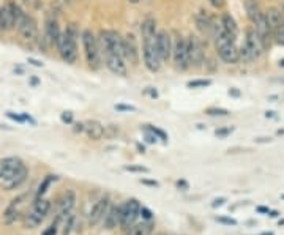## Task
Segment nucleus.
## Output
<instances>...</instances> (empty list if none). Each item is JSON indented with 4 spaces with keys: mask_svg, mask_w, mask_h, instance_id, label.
Listing matches in <instances>:
<instances>
[{
    "mask_svg": "<svg viewBox=\"0 0 284 235\" xmlns=\"http://www.w3.org/2000/svg\"><path fill=\"white\" fill-rule=\"evenodd\" d=\"M145 128H147V130L148 131H152V133H154L161 142H167V134L163 131V130H160V128H157V126H152V125H145Z\"/></svg>",
    "mask_w": 284,
    "mask_h": 235,
    "instance_id": "31",
    "label": "nucleus"
},
{
    "mask_svg": "<svg viewBox=\"0 0 284 235\" xmlns=\"http://www.w3.org/2000/svg\"><path fill=\"white\" fill-rule=\"evenodd\" d=\"M210 84H212V81H209V79H196V81L188 82V87L190 89H205Z\"/></svg>",
    "mask_w": 284,
    "mask_h": 235,
    "instance_id": "30",
    "label": "nucleus"
},
{
    "mask_svg": "<svg viewBox=\"0 0 284 235\" xmlns=\"http://www.w3.org/2000/svg\"><path fill=\"white\" fill-rule=\"evenodd\" d=\"M129 4H133V5H136V4H139V0H128Z\"/></svg>",
    "mask_w": 284,
    "mask_h": 235,
    "instance_id": "51",
    "label": "nucleus"
},
{
    "mask_svg": "<svg viewBox=\"0 0 284 235\" xmlns=\"http://www.w3.org/2000/svg\"><path fill=\"white\" fill-rule=\"evenodd\" d=\"M104 62H106V67L109 68V71L114 73L116 76H126L128 70H126V63L125 58L120 54L116 52H107L103 55Z\"/></svg>",
    "mask_w": 284,
    "mask_h": 235,
    "instance_id": "16",
    "label": "nucleus"
},
{
    "mask_svg": "<svg viewBox=\"0 0 284 235\" xmlns=\"http://www.w3.org/2000/svg\"><path fill=\"white\" fill-rule=\"evenodd\" d=\"M84 133L87 134V138L92 139V141H100L106 134V128L100 122L90 120V122H85V131Z\"/></svg>",
    "mask_w": 284,
    "mask_h": 235,
    "instance_id": "23",
    "label": "nucleus"
},
{
    "mask_svg": "<svg viewBox=\"0 0 284 235\" xmlns=\"http://www.w3.org/2000/svg\"><path fill=\"white\" fill-rule=\"evenodd\" d=\"M229 95H232V96H240V92L235 90V89H231V90H229Z\"/></svg>",
    "mask_w": 284,
    "mask_h": 235,
    "instance_id": "50",
    "label": "nucleus"
},
{
    "mask_svg": "<svg viewBox=\"0 0 284 235\" xmlns=\"http://www.w3.org/2000/svg\"><path fill=\"white\" fill-rule=\"evenodd\" d=\"M205 114H209V115H212V117H226V115H229L231 112H229L228 109H223V108H209V109L205 111Z\"/></svg>",
    "mask_w": 284,
    "mask_h": 235,
    "instance_id": "33",
    "label": "nucleus"
},
{
    "mask_svg": "<svg viewBox=\"0 0 284 235\" xmlns=\"http://www.w3.org/2000/svg\"><path fill=\"white\" fill-rule=\"evenodd\" d=\"M262 51H264V46H262V43H260L256 30L251 29V27L247 29V32H245V43L238 48L240 60L245 62V63L254 62V60H257L262 55Z\"/></svg>",
    "mask_w": 284,
    "mask_h": 235,
    "instance_id": "3",
    "label": "nucleus"
},
{
    "mask_svg": "<svg viewBox=\"0 0 284 235\" xmlns=\"http://www.w3.org/2000/svg\"><path fill=\"white\" fill-rule=\"evenodd\" d=\"M224 202H226V199H224V198H218V199H215V201L212 202V207H213V208H218V207L224 205Z\"/></svg>",
    "mask_w": 284,
    "mask_h": 235,
    "instance_id": "44",
    "label": "nucleus"
},
{
    "mask_svg": "<svg viewBox=\"0 0 284 235\" xmlns=\"http://www.w3.org/2000/svg\"><path fill=\"white\" fill-rule=\"evenodd\" d=\"M7 117L8 119H11V120H14V122H17V123H26V117H24V114H14V112H7Z\"/></svg>",
    "mask_w": 284,
    "mask_h": 235,
    "instance_id": "35",
    "label": "nucleus"
},
{
    "mask_svg": "<svg viewBox=\"0 0 284 235\" xmlns=\"http://www.w3.org/2000/svg\"><path fill=\"white\" fill-rule=\"evenodd\" d=\"M19 35L24 41L27 43H35L38 40V24L36 21L30 16V14H26L23 24L19 26Z\"/></svg>",
    "mask_w": 284,
    "mask_h": 235,
    "instance_id": "15",
    "label": "nucleus"
},
{
    "mask_svg": "<svg viewBox=\"0 0 284 235\" xmlns=\"http://www.w3.org/2000/svg\"><path fill=\"white\" fill-rule=\"evenodd\" d=\"M234 131V128H218V130L215 131V136L216 138H220V139H224V138H228L231 133Z\"/></svg>",
    "mask_w": 284,
    "mask_h": 235,
    "instance_id": "34",
    "label": "nucleus"
},
{
    "mask_svg": "<svg viewBox=\"0 0 284 235\" xmlns=\"http://www.w3.org/2000/svg\"><path fill=\"white\" fill-rule=\"evenodd\" d=\"M245 10H247L248 19L251 21L253 24L257 23V19H259L260 16H264V13H262V10H260V7H259L257 0H245Z\"/></svg>",
    "mask_w": 284,
    "mask_h": 235,
    "instance_id": "24",
    "label": "nucleus"
},
{
    "mask_svg": "<svg viewBox=\"0 0 284 235\" xmlns=\"http://www.w3.org/2000/svg\"><path fill=\"white\" fill-rule=\"evenodd\" d=\"M253 26H254V30H256L260 43H262V46H264V49H269L270 45H272V41H273V38H272V32H270L269 23H267V19H266V13H264V16H260L257 19V23L253 24Z\"/></svg>",
    "mask_w": 284,
    "mask_h": 235,
    "instance_id": "18",
    "label": "nucleus"
},
{
    "mask_svg": "<svg viewBox=\"0 0 284 235\" xmlns=\"http://www.w3.org/2000/svg\"><path fill=\"white\" fill-rule=\"evenodd\" d=\"M123 58L128 60L131 65H138L139 62V48L133 33H126L123 38Z\"/></svg>",
    "mask_w": 284,
    "mask_h": 235,
    "instance_id": "14",
    "label": "nucleus"
},
{
    "mask_svg": "<svg viewBox=\"0 0 284 235\" xmlns=\"http://www.w3.org/2000/svg\"><path fill=\"white\" fill-rule=\"evenodd\" d=\"M218 223H221V224H226V226H237V221L234 218H226V217H216L215 218Z\"/></svg>",
    "mask_w": 284,
    "mask_h": 235,
    "instance_id": "37",
    "label": "nucleus"
},
{
    "mask_svg": "<svg viewBox=\"0 0 284 235\" xmlns=\"http://www.w3.org/2000/svg\"><path fill=\"white\" fill-rule=\"evenodd\" d=\"M60 229H62V220H59V218L55 217L54 221L49 224V227H46V230L43 232V235H57Z\"/></svg>",
    "mask_w": 284,
    "mask_h": 235,
    "instance_id": "29",
    "label": "nucleus"
},
{
    "mask_svg": "<svg viewBox=\"0 0 284 235\" xmlns=\"http://www.w3.org/2000/svg\"><path fill=\"white\" fill-rule=\"evenodd\" d=\"M196 24H198V29H199L204 35L212 36V33H213V21H212L205 13L198 14V17H196Z\"/></svg>",
    "mask_w": 284,
    "mask_h": 235,
    "instance_id": "25",
    "label": "nucleus"
},
{
    "mask_svg": "<svg viewBox=\"0 0 284 235\" xmlns=\"http://www.w3.org/2000/svg\"><path fill=\"white\" fill-rule=\"evenodd\" d=\"M62 32L59 27V23L54 16H48L46 17V27H45V40L49 43V45H57V41L60 38Z\"/></svg>",
    "mask_w": 284,
    "mask_h": 235,
    "instance_id": "19",
    "label": "nucleus"
},
{
    "mask_svg": "<svg viewBox=\"0 0 284 235\" xmlns=\"http://www.w3.org/2000/svg\"><path fill=\"white\" fill-rule=\"evenodd\" d=\"M144 130H145V141H147L148 144H155V142H158V138H157L154 133L148 131L147 128H144Z\"/></svg>",
    "mask_w": 284,
    "mask_h": 235,
    "instance_id": "39",
    "label": "nucleus"
},
{
    "mask_svg": "<svg viewBox=\"0 0 284 235\" xmlns=\"http://www.w3.org/2000/svg\"><path fill=\"white\" fill-rule=\"evenodd\" d=\"M76 205V193L73 189H67L65 193L59 198L57 201V211H55V217L59 220H62V224L63 221L67 220V217H70L73 213V208Z\"/></svg>",
    "mask_w": 284,
    "mask_h": 235,
    "instance_id": "11",
    "label": "nucleus"
},
{
    "mask_svg": "<svg viewBox=\"0 0 284 235\" xmlns=\"http://www.w3.org/2000/svg\"><path fill=\"white\" fill-rule=\"evenodd\" d=\"M109 207H111V199H109L107 196L100 198L93 204V207L89 211V215H87V224H89V227H93V226L100 224L104 220Z\"/></svg>",
    "mask_w": 284,
    "mask_h": 235,
    "instance_id": "12",
    "label": "nucleus"
},
{
    "mask_svg": "<svg viewBox=\"0 0 284 235\" xmlns=\"http://www.w3.org/2000/svg\"><path fill=\"white\" fill-rule=\"evenodd\" d=\"M29 63H32L33 67H43V63L38 62V60H35V58H29Z\"/></svg>",
    "mask_w": 284,
    "mask_h": 235,
    "instance_id": "47",
    "label": "nucleus"
},
{
    "mask_svg": "<svg viewBox=\"0 0 284 235\" xmlns=\"http://www.w3.org/2000/svg\"><path fill=\"white\" fill-rule=\"evenodd\" d=\"M210 4H212L215 8H223L224 4H226V0H210Z\"/></svg>",
    "mask_w": 284,
    "mask_h": 235,
    "instance_id": "45",
    "label": "nucleus"
},
{
    "mask_svg": "<svg viewBox=\"0 0 284 235\" xmlns=\"http://www.w3.org/2000/svg\"><path fill=\"white\" fill-rule=\"evenodd\" d=\"M73 131L74 133H84L85 131V123H73Z\"/></svg>",
    "mask_w": 284,
    "mask_h": 235,
    "instance_id": "41",
    "label": "nucleus"
},
{
    "mask_svg": "<svg viewBox=\"0 0 284 235\" xmlns=\"http://www.w3.org/2000/svg\"><path fill=\"white\" fill-rule=\"evenodd\" d=\"M120 215H122V205H111L103 220V224L107 230H112L120 226Z\"/></svg>",
    "mask_w": 284,
    "mask_h": 235,
    "instance_id": "20",
    "label": "nucleus"
},
{
    "mask_svg": "<svg viewBox=\"0 0 284 235\" xmlns=\"http://www.w3.org/2000/svg\"><path fill=\"white\" fill-rule=\"evenodd\" d=\"M116 109L117 111H125V112H135L136 111L135 106H128V104H117Z\"/></svg>",
    "mask_w": 284,
    "mask_h": 235,
    "instance_id": "40",
    "label": "nucleus"
},
{
    "mask_svg": "<svg viewBox=\"0 0 284 235\" xmlns=\"http://www.w3.org/2000/svg\"><path fill=\"white\" fill-rule=\"evenodd\" d=\"M155 229V221H136L128 230H125V235H152Z\"/></svg>",
    "mask_w": 284,
    "mask_h": 235,
    "instance_id": "22",
    "label": "nucleus"
},
{
    "mask_svg": "<svg viewBox=\"0 0 284 235\" xmlns=\"http://www.w3.org/2000/svg\"><path fill=\"white\" fill-rule=\"evenodd\" d=\"M186 45H188V62H190V67L201 68L204 60H205V52H204L202 41L199 40V36L190 35L186 38Z\"/></svg>",
    "mask_w": 284,
    "mask_h": 235,
    "instance_id": "10",
    "label": "nucleus"
},
{
    "mask_svg": "<svg viewBox=\"0 0 284 235\" xmlns=\"http://www.w3.org/2000/svg\"><path fill=\"white\" fill-rule=\"evenodd\" d=\"M125 169L129 170V172H139V174H147L148 172V169L144 167V166H126Z\"/></svg>",
    "mask_w": 284,
    "mask_h": 235,
    "instance_id": "36",
    "label": "nucleus"
},
{
    "mask_svg": "<svg viewBox=\"0 0 284 235\" xmlns=\"http://www.w3.org/2000/svg\"><path fill=\"white\" fill-rule=\"evenodd\" d=\"M172 58L176 67L182 71H185L190 67V62H188V45H186V38L179 36L176 40L172 46Z\"/></svg>",
    "mask_w": 284,
    "mask_h": 235,
    "instance_id": "13",
    "label": "nucleus"
},
{
    "mask_svg": "<svg viewBox=\"0 0 284 235\" xmlns=\"http://www.w3.org/2000/svg\"><path fill=\"white\" fill-rule=\"evenodd\" d=\"M52 208V204L49 199L40 198V199H33L30 208L26 211L24 215V227L26 229H35L38 227L43 221H45L49 215V211Z\"/></svg>",
    "mask_w": 284,
    "mask_h": 235,
    "instance_id": "2",
    "label": "nucleus"
},
{
    "mask_svg": "<svg viewBox=\"0 0 284 235\" xmlns=\"http://www.w3.org/2000/svg\"><path fill=\"white\" fill-rule=\"evenodd\" d=\"M260 235H275L273 232H266V233H260Z\"/></svg>",
    "mask_w": 284,
    "mask_h": 235,
    "instance_id": "55",
    "label": "nucleus"
},
{
    "mask_svg": "<svg viewBox=\"0 0 284 235\" xmlns=\"http://www.w3.org/2000/svg\"><path fill=\"white\" fill-rule=\"evenodd\" d=\"M24 2H29V0H24Z\"/></svg>",
    "mask_w": 284,
    "mask_h": 235,
    "instance_id": "60",
    "label": "nucleus"
},
{
    "mask_svg": "<svg viewBox=\"0 0 284 235\" xmlns=\"http://www.w3.org/2000/svg\"><path fill=\"white\" fill-rule=\"evenodd\" d=\"M147 93H148L152 98H158V92H157V90H150V89H148V90H147Z\"/></svg>",
    "mask_w": 284,
    "mask_h": 235,
    "instance_id": "49",
    "label": "nucleus"
},
{
    "mask_svg": "<svg viewBox=\"0 0 284 235\" xmlns=\"http://www.w3.org/2000/svg\"><path fill=\"white\" fill-rule=\"evenodd\" d=\"M32 84H33V85H36V84H38V79H36V77H33V79H32Z\"/></svg>",
    "mask_w": 284,
    "mask_h": 235,
    "instance_id": "54",
    "label": "nucleus"
},
{
    "mask_svg": "<svg viewBox=\"0 0 284 235\" xmlns=\"http://www.w3.org/2000/svg\"><path fill=\"white\" fill-rule=\"evenodd\" d=\"M27 205H29V193H24V194L16 196V198L8 204V207H7L5 211H4V217H2L4 224H5V226H13L16 221H19L21 218H24Z\"/></svg>",
    "mask_w": 284,
    "mask_h": 235,
    "instance_id": "5",
    "label": "nucleus"
},
{
    "mask_svg": "<svg viewBox=\"0 0 284 235\" xmlns=\"http://www.w3.org/2000/svg\"><path fill=\"white\" fill-rule=\"evenodd\" d=\"M82 45H84V54H85L89 67L92 70H100L103 55H101V51H100L98 38H95L92 30L87 29V30L82 32Z\"/></svg>",
    "mask_w": 284,
    "mask_h": 235,
    "instance_id": "4",
    "label": "nucleus"
},
{
    "mask_svg": "<svg viewBox=\"0 0 284 235\" xmlns=\"http://www.w3.org/2000/svg\"><path fill=\"white\" fill-rule=\"evenodd\" d=\"M29 177V169L17 156H7L0 160V183L7 191L17 189Z\"/></svg>",
    "mask_w": 284,
    "mask_h": 235,
    "instance_id": "1",
    "label": "nucleus"
},
{
    "mask_svg": "<svg viewBox=\"0 0 284 235\" xmlns=\"http://www.w3.org/2000/svg\"><path fill=\"white\" fill-rule=\"evenodd\" d=\"M281 199H282V201H284V194H282V196H281Z\"/></svg>",
    "mask_w": 284,
    "mask_h": 235,
    "instance_id": "58",
    "label": "nucleus"
},
{
    "mask_svg": "<svg viewBox=\"0 0 284 235\" xmlns=\"http://www.w3.org/2000/svg\"><path fill=\"white\" fill-rule=\"evenodd\" d=\"M0 130H10L8 126H5V125H0Z\"/></svg>",
    "mask_w": 284,
    "mask_h": 235,
    "instance_id": "53",
    "label": "nucleus"
},
{
    "mask_svg": "<svg viewBox=\"0 0 284 235\" xmlns=\"http://www.w3.org/2000/svg\"><path fill=\"white\" fill-rule=\"evenodd\" d=\"M141 202L138 199H128L122 204V215H120V227L123 230H128L139 220V211H141Z\"/></svg>",
    "mask_w": 284,
    "mask_h": 235,
    "instance_id": "9",
    "label": "nucleus"
},
{
    "mask_svg": "<svg viewBox=\"0 0 284 235\" xmlns=\"http://www.w3.org/2000/svg\"><path fill=\"white\" fill-rule=\"evenodd\" d=\"M266 19L269 23L273 41L281 46H284V16H282V11H279L275 7H270L266 11Z\"/></svg>",
    "mask_w": 284,
    "mask_h": 235,
    "instance_id": "6",
    "label": "nucleus"
},
{
    "mask_svg": "<svg viewBox=\"0 0 284 235\" xmlns=\"http://www.w3.org/2000/svg\"><path fill=\"white\" fill-rule=\"evenodd\" d=\"M279 67H284V58H282V60H279Z\"/></svg>",
    "mask_w": 284,
    "mask_h": 235,
    "instance_id": "56",
    "label": "nucleus"
},
{
    "mask_svg": "<svg viewBox=\"0 0 284 235\" xmlns=\"http://www.w3.org/2000/svg\"><path fill=\"white\" fill-rule=\"evenodd\" d=\"M142 38H155L157 36V21L154 17H145L141 26Z\"/></svg>",
    "mask_w": 284,
    "mask_h": 235,
    "instance_id": "26",
    "label": "nucleus"
},
{
    "mask_svg": "<svg viewBox=\"0 0 284 235\" xmlns=\"http://www.w3.org/2000/svg\"><path fill=\"white\" fill-rule=\"evenodd\" d=\"M141 183H142V185H147V186H154V188H158V186H160V183H158V182H155V180H145V179H141Z\"/></svg>",
    "mask_w": 284,
    "mask_h": 235,
    "instance_id": "43",
    "label": "nucleus"
},
{
    "mask_svg": "<svg viewBox=\"0 0 284 235\" xmlns=\"http://www.w3.org/2000/svg\"><path fill=\"white\" fill-rule=\"evenodd\" d=\"M60 120H62L63 123H67V125H73V123H74V122H73V114H71V112H62Z\"/></svg>",
    "mask_w": 284,
    "mask_h": 235,
    "instance_id": "38",
    "label": "nucleus"
},
{
    "mask_svg": "<svg viewBox=\"0 0 284 235\" xmlns=\"http://www.w3.org/2000/svg\"><path fill=\"white\" fill-rule=\"evenodd\" d=\"M138 148H139V152H141V153H144V150H145V148H144L142 145H138Z\"/></svg>",
    "mask_w": 284,
    "mask_h": 235,
    "instance_id": "52",
    "label": "nucleus"
},
{
    "mask_svg": "<svg viewBox=\"0 0 284 235\" xmlns=\"http://www.w3.org/2000/svg\"><path fill=\"white\" fill-rule=\"evenodd\" d=\"M65 2H71V0H65Z\"/></svg>",
    "mask_w": 284,
    "mask_h": 235,
    "instance_id": "59",
    "label": "nucleus"
},
{
    "mask_svg": "<svg viewBox=\"0 0 284 235\" xmlns=\"http://www.w3.org/2000/svg\"><path fill=\"white\" fill-rule=\"evenodd\" d=\"M282 16H284V5H282Z\"/></svg>",
    "mask_w": 284,
    "mask_h": 235,
    "instance_id": "57",
    "label": "nucleus"
},
{
    "mask_svg": "<svg viewBox=\"0 0 284 235\" xmlns=\"http://www.w3.org/2000/svg\"><path fill=\"white\" fill-rule=\"evenodd\" d=\"M14 29V19H13V11L10 0L0 8V32H10Z\"/></svg>",
    "mask_w": 284,
    "mask_h": 235,
    "instance_id": "21",
    "label": "nucleus"
},
{
    "mask_svg": "<svg viewBox=\"0 0 284 235\" xmlns=\"http://www.w3.org/2000/svg\"><path fill=\"white\" fill-rule=\"evenodd\" d=\"M256 211L257 213H260V215H269V213L272 211L269 207H264V205H259V207H256Z\"/></svg>",
    "mask_w": 284,
    "mask_h": 235,
    "instance_id": "42",
    "label": "nucleus"
},
{
    "mask_svg": "<svg viewBox=\"0 0 284 235\" xmlns=\"http://www.w3.org/2000/svg\"><path fill=\"white\" fill-rule=\"evenodd\" d=\"M144 40V65L150 73H158L161 68V58L157 51V36L155 38H142Z\"/></svg>",
    "mask_w": 284,
    "mask_h": 235,
    "instance_id": "7",
    "label": "nucleus"
},
{
    "mask_svg": "<svg viewBox=\"0 0 284 235\" xmlns=\"http://www.w3.org/2000/svg\"><path fill=\"white\" fill-rule=\"evenodd\" d=\"M172 40L171 35L166 30L157 32V51L161 58V62H167L172 57Z\"/></svg>",
    "mask_w": 284,
    "mask_h": 235,
    "instance_id": "17",
    "label": "nucleus"
},
{
    "mask_svg": "<svg viewBox=\"0 0 284 235\" xmlns=\"http://www.w3.org/2000/svg\"><path fill=\"white\" fill-rule=\"evenodd\" d=\"M272 139L270 138H257L256 139V142H259V144H264V142H270Z\"/></svg>",
    "mask_w": 284,
    "mask_h": 235,
    "instance_id": "48",
    "label": "nucleus"
},
{
    "mask_svg": "<svg viewBox=\"0 0 284 235\" xmlns=\"http://www.w3.org/2000/svg\"><path fill=\"white\" fill-rule=\"evenodd\" d=\"M177 188H183V191H185V189L190 188V185H188L185 180H179V182H177Z\"/></svg>",
    "mask_w": 284,
    "mask_h": 235,
    "instance_id": "46",
    "label": "nucleus"
},
{
    "mask_svg": "<svg viewBox=\"0 0 284 235\" xmlns=\"http://www.w3.org/2000/svg\"><path fill=\"white\" fill-rule=\"evenodd\" d=\"M54 182H57V175H46L45 179L41 180V183H40V186H38V189H36V193H35V196H33V199H40V198H43L46 193H48V189L51 188V185L54 183Z\"/></svg>",
    "mask_w": 284,
    "mask_h": 235,
    "instance_id": "28",
    "label": "nucleus"
},
{
    "mask_svg": "<svg viewBox=\"0 0 284 235\" xmlns=\"http://www.w3.org/2000/svg\"><path fill=\"white\" fill-rule=\"evenodd\" d=\"M139 218L142 221H155V217H154V213H152V210L148 207H144V205H141Z\"/></svg>",
    "mask_w": 284,
    "mask_h": 235,
    "instance_id": "32",
    "label": "nucleus"
},
{
    "mask_svg": "<svg viewBox=\"0 0 284 235\" xmlns=\"http://www.w3.org/2000/svg\"><path fill=\"white\" fill-rule=\"evenodd\" d=\"M221 26H223V29H224L232 38H237V35H238V27H237L235 19H234L231 14L224 13V14L221 16Z\"/></svg>",
    "mask_w": 284,
    "mask_h": 235,
    "instance_id": "27",
    "label": "nucleus"
},
{
    "mask_svg": "<svg viewBox=\"0 0 284 235\" xmlns=\"http://www.w3.org/2000/svg\"><path fill=\"white\" fill-rule=\"evenodd\" d=\"M55 46H57L59 54L65 63H68V65L76 63V60H78V40L76 38H73L68 33L63 32Z\"/></svg>",
    "mask_w": 284,
    "mask_h": 235,
    "instance_id": "8",
    "label": "nucleus"
}]
</instances>
